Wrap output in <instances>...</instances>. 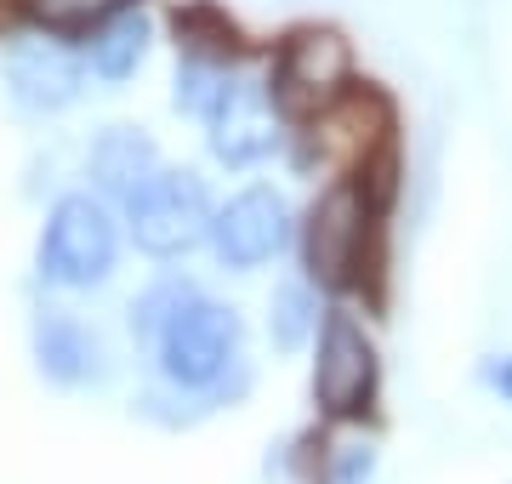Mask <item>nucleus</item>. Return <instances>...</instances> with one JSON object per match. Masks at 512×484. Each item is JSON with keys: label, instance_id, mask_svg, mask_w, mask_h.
I'll use <instances>...</instances> for the list:
<instances>
[{"label": "nucleus", "instance_id": "f257e3e1", "mask_svg": "<svg viewBox=\"0 0 512 484\" xmlns=\"http://www.w3.org/2000/svg\"><path fill=\"white\" fill-rule=\"evenodd\" d=\"M148 348H154L160 382L177 399H200L205 410H217V405H234V399L251 393L245 319H239V308L205 297V291H194L177 314L165 319Z\"/></svg>", "mask_w": 512, "mask_h": 484}, {"label": "nucleus", "instance_id": "f03ea898", "mask_svg": "<svg viewBox=\"0 0 512 484\" xmlns=\"http://www.w3.org/2000/svg\"><path fill=\"white\" fill-rule=\"evenodd\" d=\"M120 268V223L97 194H63L46 211L35 245V274L52 291H97Z\"/></svg>", "mask_w": 512, "mask_h": 484}, {"label": "nucleus", "instance_id": "7ed1b4c3", "mask_svg": "<svg viewBox=\"0 0 512 484\" xmlns=\"http://www.w3.org/2000/svg\"><path fill=\"white\" fill-rule=\"evenodd\" d=\"M126 211V234L131 245L154 262H177L188 251H200L211 240V217H217V205H211V188H205L200 171L188 166H165L154 183L137 194Z\"/></svg>", "mask_w": 512, "mask_h": 484}, {"label": "nucleus", "instance_id": "20e7f679", "mask_svg": "<svg viewBox=\"0 0 512 484\" xmlns=\"http://www.w3.org/2000/svg\"><path fill=\"white\" fill-rule=\"evenodd\" d=\"M376 217H382V205L365 194L359 177L330 183L325 194L313 200L308 223H302V262H308V280H319L325 291H342V285L359 280L365 245H370V234H376Z\"/></svg>", "mask_w": 512, "mask_h": 484}, {"label": "nucleus", "instance_id": "39448f33", "mask_svg": "<svg viewBox=\"0 0 512 484\" xmlns=\"http://www.w3.org/2000/svg\"><path fill=\"white\" fill-rule=\"evenodd\" d=\"M205 143H211V160L228 171H251L274 160V149L285 143V109L274 103V86L234 69L222 80L217 103L205 109Z\"/></svg>", "mask_w": 512, "mask_h": 484}, {"label": "nucleus", "instance_id": "423d86ee", "mask_svg": "<svg viewBox=\"0 0 512 484\" xmlns=\"http://www.w3.org/2000/svg\"><path fill=\"white\" fill-rule=\"evenodd\" d=\"M353 75V52L348 40L336 35V29H319V23H302L291 35L279 40L274 52V103L285 114H319L330 109L342 86Z\"/></svg>", "mask_w": 512, "mask_h": 484}, {"label": "nucleus", "instance_id": "0eeeda50", "mask_svg": "<svg viewBox=\"0 0 512 484\" xmlns=\"http://www.w3.org/2000/svg\"><path fill=\"white\" fill-rule=\"evenodd\" d=\"M376 342L353 314H325L319 319V354H313V405L336 416V422H353L370 410V393H376Z\"/></svg>", "mask_w": 512, "mask_h": 484}, {"label": "nucleus", "instance_id": "6e6552de", "mask_svg": "<svg viewBox=\"0 0 512 484\" xmlns=\"http://www.w3.org/2000/svg\"><path fill=\"white\" fill-rule=\"evenodd\" d=\"M296 240V223H291V205L285 194L268 183H251L239 188L234 200L217 205V217H211V251H217L222 268H234V274H251V268H268V262Z\"/></svg>", "mask_w": 512, "mask_h": 484}, {"label": "nucleus", "instance_id": "1a4fd4ad", "mask_svg": "<svg viewBox=\"0 0 512 484\" xmlns=\"http://www.w3.org/2000/svg\"><path fill=\"white\" fill-rule=\"evenodd\" d=\"M6 92L29 114H57L86 92V57L63 40H12L6 46Z\"/></svg>", "mask_w": 512, "mask_h": 484}, {"label": "nucleus", "instance_id": "9d476101", "mask_svg": "<svg viewBox=\"0 0 512 484\" xmlns=\"http://www.w3.org/2000/svg\"><path fill=\"white\" fill-rule=\"evenodd\" d=\"M29 354H35V371L52 382V388H86V382H103V336L74 319L69 308H40L35 325H29Z\"/></svg>", "mask_w": 512, "mask_h": 484}, {"label": "nucleus", "instance_id": "9b49d317", "mask_svg": "<svg viewBox=\"0 0 512 484\" xmlns=\"http://www.w3.org/2000/svg\"><path fill=\"white\" fill-rule=\"evenodd\" d=\"M165 171L160 143L148 137L143 126H109L97 131L92 154H86V177H92L97 200L103 205H131L154 177Z\"/></svg>", "mask_w": 512, "mask_h": 484}, {"label": "nucleus", "instance_id": "f8f14e48", "mask_svg": "<svg viewBox=\"0 0 512 484\" xmlns=\"http://www.w3.org/2000/svg\"><path fill=\"white\" fill-rule=\"evenodd\" d=\"M148 18L131 6V12H120V18L109 23H97L92 40H86V69H92L97 80H131L137 69H143V57H148Z\"/></svg>", "mask_w": 512, "mask_h": 484}, {"label": "nucleus", "instance_id": "ddd939ff", "mask_svg": "<svg viewBox=\"0 0 512 484\" xmlns=\"http://www.w3.org/2000/svg\"><path fill=\"white\" fill-rule=\"evenodd\" d=\"M171 29H177V46L183 57H211V63H234L245 46H239L234 18L222 12L217 0H188L171 12Z\"/></svg>", "mask_w": 512, "mask_h": 484}, {"label": "nucleus", "instance_id": "4468645a", "mask_svg": "<svg viewBox=\"0 0 512 484\" xmlns=\"http://www.w3.org/2000/svg\"><path fill=\"white\" fill-rule=\"evenodd\" d=\"M319 297H313V285L302 280H285L274 285V297H268V342H274L279 354H296V348H308L313 336H319Z\"/></svg>", "mask_w": 512, "mask_h": 484}, {"label": "nucleus", "instance_id": "2eb2a0df", "mask_svg": "<svg viewBox=\"0 0 512 484\" xmlns=\"http://www.w3.org/2000/svg\"><path fill=\"white\" fill-rule=\"evenodd\" d=\"M137 0H18V12L40 23L46 35H92L97 23L131 12Z\"/></svg>", "mask_w": 512, "mask_h": 484}, {"label": "nucleus", "instance_id": "dca6fc26", "mask_svg": "<svg viewBox=\"0 0 512 484\" xmlns=\"http://www.w3.org/2000/svg\"><path fill=\"white\" fill-rule=\"evenodd\" d=\"M194 291H200V285L183 280V274H165V280H154L143 297L131 302V336H137V342H154V336H160V325L177 314Z\"/></svg>", "mask_w": 512, "mask_h": 484}, {"label": "nucleus", "instance_id": "f3484780", "mask_svg": "<svg viewBox=\"0 0 512 484\" xmlns=\"http://www.w3.org/2000/svg\"><path fill=\"white\" fill-rule=\"evenodd\" d=\"M234 75V63H211V57H183L177 63V109L183 114H200L205 120V109L217 103V92H222V80Z\"/></svg>", "mask_w": 512, "mask_h": 484}, {"label": "nucleus", "instance_id": "a211bd4d", "mask_svg": "<svg viewBox=\"0 0 512 484\" xmlns=\"http://www.w3.org/2000/svg\"><path fill=\"white\" fill-rule=\"evenodd\" d=\"M370 473H376V445H370V439L336 445L330 462H325V484H370Z\"/></svg>", "mask_w": 512, "mask_h": 484}, {"label": "nucleus", "instance_id": "6ab92c4d", "mask_svg": "<svg viewBox=\"0 0 512 484\" xmlns=\"http://www.w3.org/2000/svg\"><path fill=\"white\" fill-rule=\"evenodd\" d=\"M484 382H490L501 399L512 405V354H495V359H484Z\"/></svg>", "mask_w": 512, "mask_h": 484}, {"label": "nucleus", "instance_id": "aec40b11", "mask_svg": "<svg viewBox=\"0 0 512 484\" xmlns=\"http://www.w3.org/2000/svg\"><path fill=\"white\" fill-rule=\"evenodd\" d=\"M6 6H18V0H0V12H6Z\"/></svg>", "mask_w": 512, "mask_h": 484}]
</instances>
